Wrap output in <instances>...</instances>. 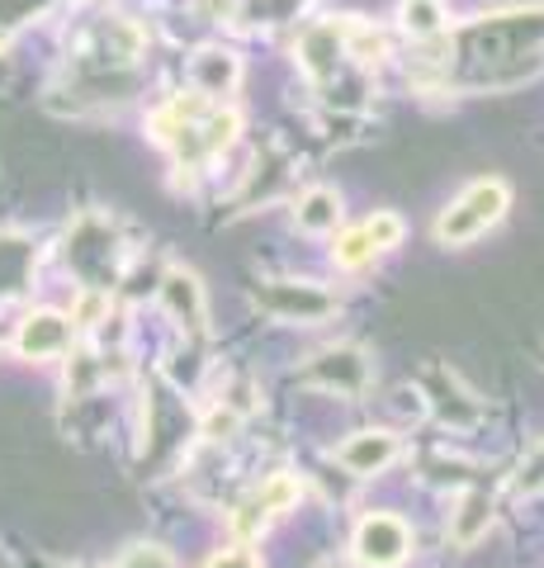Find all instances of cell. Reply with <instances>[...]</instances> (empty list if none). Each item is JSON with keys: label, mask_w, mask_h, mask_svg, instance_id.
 Here are the masks:
<instances>
[{"label": "cell", "mask_w": 544, "mask_h": 568, "mask_svg": "<svg viewBox=\"0 0 544 568\" xmlns=\"http://www.w3.org/2000/svg\"><path fill=\"white\" fill-rule=\"evenodd\" d=\"M506 204H512V190H506V181H497V175H487V181H473L460 200H454L441 223H435V237H441L445 246H464L473 237H483L487 227H493Z\"/></svg>", "instance_id": "1"}, {"label": "cell", "mask_w": 544, "mask_h": 568, "mask_svg": "<svg viewBox=\"0 0 544 568\" xmlns=\"http://www.w3.org/2000/svg\"><path fill=\"white\" fill-rule=\"evenodd\" d=\"M260 304L279 317H289V323H318V317L337 313V298L331 294L312 290V284H285V280L260 284Z\"/></svg>", "instance_id": "2"}, {"label": "cell", "mask_w": 544, "mask_h": 568, "mask_svg": "<svg viewBox=\"0 0 544 568\" xmlns=\"http://www.w3.org/2000/svg\"><path fill=\"white\" fill-rule=\"evenodd\" d=\"M408 549H412V536L398 517H370L356 530V555L370 568H393V564L408 559Z\"/></svg>", "instance_id": "3"}, {"label": "cell", "mask_w": 544, "mask_h": 568, "mask_svg": "<svg viewBox=\"0 0 544 568\" xmlns=\"http://www.w3.org/2000/svg\"><path fill=\"white\" fill-rule=\"evenodd\" d=\"M14 346H20V355H29V361H52V355H62L72 346V327H66L62 313H33V317H24Z\"/></svg>", "instance_id": "4"}, {"label": "cell", "mask_w": 544, "mask_h": 568, "mask_svg": "<svg viewBox=\"0 0 544 568\" xmlns=\"http://www.w3.org/2000/svg\"><path fill=\"white\" fill-rule=\"evenodd\" d=\"M341 33H346V24H312V29H304V39H298V58H304L312 81H327L331 71H337L341 52H346Z\"/></svg>", "instance_id": "5"}, {"label": "cell", "mask_w": 544, "mask_h": 568, "mask_svg": "<svg viewBox=\"0 0 544 568\" xmlns=\"http://www.w3.org/2000/svg\"><path fill=\"white\" fill-rule=\"evenodd\" d=\"M189 77H195L199 95H227V91H237V81H242V62H237V52H227V48H204V52H195V62H189Z\"/></svg>", "instance_id": "6"}, {"label": "cell", "mask_w": 544, "mask_h": 568, "mask_svg": "<svg viewBox=\"0 0 544 568\" xmlns=\"http://www.w3.org/2000/svg\"><path fill=\"white\" fill-rule=\"evenodd\" d=\"M393 455H398V436H389V432H360V436L346 440L337 459L350 474H379V469L393 465Z\"/></svg>", "instance_id": "7"}, {"label": "cell", "mask_w": 544, "mask_h": 568, "mask_svg": "<svg viewBox=\"0 0 544 568\" xmlns=\"http://www.w3.org/2000/svg\"><path fill=\"white\" fill-rule=\"evenodd\" d=\"M487 526H493V503H487V493L469 488L460 497V507H454V517H450V540L454 545H473V540L487 536Z\"/></svg>", "instance_id": "8"}, {"label": "cell", "mask_w": 544, "mask_h": 568, "mask_svg": "<svg viewBox=\"0 0 544 568\" xmlns=\"http://www.w3.org/2000/svg\"><path fill=\"white\" fill-rule=\"evenodd\" d=\"M162 298H166V308L181 317V323L204 327V290H199V280L189 271H171L162 280Z\"/></svg>", "instance_id": "9"}, {"label": "cell", "mask_w": 544, "mask_h": 568, "mask_svg": "<svg viewBox=\"0 0 544 568\" xmlns=\"http://www.w3.org/2000/svg\"><path fill=\"white\" fill-rule=\"evenodd\" d=\"M312 375H318L322 384L331 388H346V394H360L365 388V361H360V351H327L318 365H312Z\"/></svg>", "instance_id": "10"}, {"label": "cell", "mask_w": 544, "mask_h": 568, "mask_svg": "<svg viewBox=\"0 0 544 568\" xmlns=\"http://www.w3.org/2000/svg\"><path fill=\"white\" fill-rule=\"evenodd\" d=\"M337 223H341L337 190H308L304 200H298V227H304V233H337Z\"/></svg>", "instance_id": "11"}, {"label": "cell", "mask_w": 544, "mask_h": 568, "mask_svg": "<svg viewBox=\"0 0 544 568\" xmlns=\"http://www.w3.org/2000/svg\"><path fill=\"white\" fill-rule=\"evenodd\" d=\"M341 43H346V58H356L365 67H379L383 58H389V39H383L374 24H360V20H346Z\"/></svg>", "instance_id": "12"}, {"label": "cell", "mask_w": 544, "mask_h": 568, "mask_svg": "<svg viewBox=\"0 0 544 568\" xmlns=\"http://www.w3.org/2000/svg\"><path fill=\"white\" fill-rule=\"evenodd\" d=\"M398 20H402V29H408L412 39H435V33L445 29V6L441 0H402Z\"/></svg>", "instance_id": "13"}, {"label": "cell", "mask_w": 544, "mask_h": 568, "mask_svg": "<svg viewBox=\"0 0 544 568\" xmlns=\"http://www.w3.org/2000/svg\"><path fill=\"white\" fill-rule=\"evenodd\" d=\"M304 0H237V20L242 24H279L294 20Z\"/></svg>", "instance_id": "14"}, {"label": "cell", "mask_w": 544, "mask_h": 568, "mask_svg": "<svg viewBox=\"0 0 544 568\" xmlns=\"http://www.w3.org/2000/svg\"><path fill=\"white\" fill-rule=\"evenodd\" d=\"M370 256H374V242H370V233H365V223L346 227V233L337 237V265H346V271H360Z\"/></svg>", "instance_id": "15"}, {"label": "cell", "mask_w": 544, "mask_h": 568, "mask_svg": "<svg viewBox=\"0 0 544 568\" xmlns=\"http://www.w3.org/2000/svg\"><path fill=\"white\" fill-rule=\"evenodd\" d=\"M266 521H270V507L260 503V497H252V503H242V507H237L233 530H237L242 540H252V536H260V530H266Z\"/></svg>", "instance_id": "16"}, {"label": "cell", "mask_w": 544, "mask_h": 568, "mask_svg": "<svg viewBox=\"0 0 544 568\" xmlns=\"http://www.w3.org/2000/svg\"><path fill=\"white\" fill-rule=\"evenodd\" d=\"M365 233H370L374 252H389V246L402 242V219H398V213H374V219L365 223Z\"/></svg>", "instance_id": "17"}, {"label": "cell", "mask_w": 544, "mask_h": 568, "mask_svg": "<svg viewBox=\"0 0 544 568\" xmlns=\"http://www.w3.org/2000/svg\"><path fill=\"white\" fill-rule=\"evenodd\" d=\"M256 497H260V503H266L270 511H285V507H294V503H298V478H289V474H275L270 484L260 488Z\"/></svg>", "instance_id": "18"}, {"label": "cell", "mask_w": 544, "mask_h": 568, "mask_svg": "<svg viewBox=\"0 0 544 568\" xmlns=\"http://www.w3.org/2000/svg\"><path fill=\"white\" fill-rule=\"evenodd\" d=\"M119 568H175V564H171V555L162 545H133Z\"/></svg>", "instance_id": "19"}, {"label": "cell", "mask_w": 544, "mask_h": 568, "mask_svg": "<svg viewBox=\"0 0 544 568\" xmlns=\"http://www.w3.org/2000/svg\"><path fill=\"white\" fill-rule=\"evenodd\" d=\"M204 568H260V559L252 555V549H223V555H214Z\"/></svg>", "instance_id": "20"}, {"label": "cell", "mask_w": 544, "mask_h": 568, "mask_svg": "<svg viewBox=\"0 0 544 568\" xmlns=\"http://www.w3.org/2000/svg\"><path fill=\"white\" fill-rule=\"evenodd\" d=\"M521 488H525V493H540V488H544V450L531 459V465H525V474H521Z\"/></svg>", "instance_id": "21"}, {"label": "cell", "mask_w": 544, "mask_h": 568, "mask_svg": "<svg viewBox=\"0 0 544 568\" xmlns=\"http://www.w3.org/2000/svg\"><path fill=\"white\" fill-rule=\"evenodd\" d=\"M104 304H110V298H104V294H85V298H81V313H76V323H95V317L104 313Z\"/></svg>", "instance_id": "22"}]
</instances>
